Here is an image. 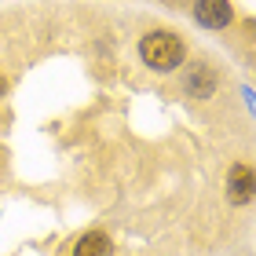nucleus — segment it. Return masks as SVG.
Instances as JSON below:
<instances>
[{"instance_id": "obj_5", "label": "nucleus", "mask_w": 256, "mask_h": 256, "mask_svg": "<svg viewBox=\"0 0 256 256\" xmlns=\"http://www.w3.org/2000/svg\"><path fill=\"white\" fill-rule=\"evenodd\" d=\"M74 256H114V242L102 230H88L74 242Z\"/></svg>"}, {"instance_id": "obj_6", "label": "nucleus", "mask_w": 256, "mask_h": 256, "mask_svg": "<svg viewBox=\"0 0 256 256\" xmlns=\"http://www.w3.org/2000/svg\"><path fill=\"white\" fill-rule=\"evenodd\" d=\"M4 92H8V80H4V74H0V96H4Z\"/></svg>"}, {"instance_id": "obj_4", "label": "nucleus", "mask_w": 256, "mask_h": 256, "mask_svg": "<svg viewBox=\"0 0 256 256\" xmlns=\"http://www.w3.org/2000/svg\"><path fill=\"white\" fill-rule=\"evenodd\" d=\"M183 88L190 92L194 99H208L216 92V74H212V66H190L187 70V77H183Z\"/></svg>"}, {"instance_id": "obj_2", "label": "nucleus", "mask_w": 256, "mask_h": 256, "mask_svg": "<svg viewBox=\"0 0 256 256\" xmlns=\"http://www.w3.org/2000/svg\"><path fill=\"white\" fill-rule=\"evenodd\" d=\"M194 18L205 30H227L234 22V8L230 0H194Z\"/></svg>"}, {"instance_id": "obj_3", "label": "nucleus", "mask_w": 256, "mask_h": 256, "mask_svg": "<svg viewBox=\"0 0 256 256\" xmlns=\"http://www.w3.org/2000/svg\"><path fill=\"white\" fill-rule=\"evenodd\" d=\"M227 198H230V205H249L252 202V168L246 165V161L230 165V172H227Z\"/></svg>"}, {"instance_id": "obj_1", "label": "nucleus", "mask_w": 256, "mask_h": 256, "mask_svg": "<svg viewBox=\"0 0 256 256\" xmlns=\"http://www.w3.org/2000/svg\"><path fill=\"white\" fill-rule=\"evenodd\" d=\"M139 59H143L150 70H176L183 59H187V44H183L180 33H168V30H154L139 40Z\"/></svg>"}]
</instances>
